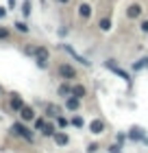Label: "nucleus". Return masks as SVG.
Wrapping results in <instances>:
<instances>
[{"label":"nucleus","mask_w":148,"mask_h":153,"mask_svg":"<svg viewBox=\"0 0 148 153\" xmlns=\"http://www.w3.org/2000/svg\"><path fill=\"white\" fill-rule=\"evenodd\" d=\"M54 142L59 144V147H66V144L70 142V138H68V134H63V131H54Z\"/></svg>","instance_id":"nucleus-5"},{"label":"nucleus","mask_w":148,"mask_h":153,"mask_svg":"<svg viewBox=\"0 0 148 153\" xmlns=\"http://www.w3.org/2000/svg\"><path fill=\"white\" fill-rule=\"evenodd\" d=\"M98 26H100L102 31H109V29H111V20H109V18H102L100 22H98Z\"/></svg>","instance_id":"nucleus-16"},{"label":"nucleus","mask_w":148,"mask_h":153,"mask_svg":"<svg viewBox=\"0 0 148 153\" xmlns=\"http://www.w3.org/2000/svg\"><path fill=\"white\" fill-rule=\"evenodd\" d=\"M13 26H15V29H18L20 33H29V26H26L24 22H15V24H13Z\"/></svg>","instance_id":"nucleus-19"},{"label":"nucleus","mask_w":148,"mask_h":153,"mask_svg":"<svg viewBox=\"0 0 148 153\" xmlns=\"http://www.w3.org/2000/svg\"><path fill=\"white\" fill-rule=\"evenodd\" d=\"M126 16H129V18H139V16H142V7H139V4H131L129 11H126Z\"/></svg>","instance_id":"nucleus-9"},{"label":"nucleus","mask_w":148,"mask_h":153,"mask_svg":"<svg viewBox=\"0 0 148 153\" xmlns=\"http://www.w3.org/2000/svg\"><path fill=\"white\" fill-rule=\"evenodd\" d=\"M4 13H7V11H4V7H0V18H4Z\"/></svg>","instance_id":"nucleus-28"},{"label":"nucleus","mask_w":148,"mask_h":153,"mask_svg":"<svg viewBox=\"0 0 148 153\" xmlns=\"http://www.w3.org/2000/svg\"><path fill=\"white\" fill-rule=\"evenodd\" d=\"M89 129H91V134L100 136L102 131H105V123H102V120H98V118H96V120H91V123H89Z\"/></svg>","instance_id":"nucleus-4"},{"label":"nucleus","mask_w":148,"mask_h":153,"mask_svg":"<svg viewBox=\"0 0 148 153\" xmlns=\"http://www.w3.org/2000/svg\"><path fill=\"white\" fill-rule=\"evenodd\" d=\"M133 140H142L144 138V134H142V129H131V134H129Z\"/></svg>","instance_id":"nucleus-18"},{"label":"nucleus","mask_w":148,"mask_h":153,"mask_svg":"<svg viewBox=\"0 0 148 153\" xmlns=\"http://www.w3.org/2000/svg\"><path fill=\"white\" fill-rule=\"evenodd\" d=\"M54 131H57V129H54V125H50V123H44V127H41V134H44V136H54Z\"/></svg>","instance_id":"nucleus-15"},{"label":"nucleus","mask_w":148,"mask_h":153,"mask_svg":"<svg viewBox=\"0 0 148 153\" xmlns=\"http://www.w3.org/2000/svg\"><path fill=\"white\" fill-rule=\"evenodd\" d=\"M7 4H9V9H15V0H7Z\"/></svg>","instance_id":"nucleus-26"},{"label":"nucleus","mask_w":148,"mask_h":153,"mask_svg":"<svg viewBox=\"0 0 148 153\" xmlns=\"http://www.w3.org/2000/svg\"><path fill=\"white\" fill-rule=\"evenodd\" d=\"M63 48H66V51H68L70 55H72V57H74L76 61H81V64H85V66H89V61H87L85 57H79V55H76V51H74V48H70L68 44H63Z\"/></svg>","instance_id":"nucleus-10"},{"label":"nucleus","mask_w":148,"mask_h":153,"mask_svg":"<svg viewBox=\"0 0 148 153\" xmlns=\"http://www.w3.org/2000/svg\"><path fill=\"white\" fill-rule=\"evenodd\" d=\"M66 107L72 109V112H76V109L81 107V99H76V96H72V94L66 96Z\"/></svg>","instance_id":"nucleus-3"},{"label":"nucleus","mask_w":148,"mask_h":153,"mask_svg":"<svg viewBox=\"0 0 148 153\" xmlns=\"http://www.w3.org/2000/svg\"><path fill=\"white\" fill-rule=\"evenodd\" d=\"M144 66H148V59H142L139 64H135V70H139V68H144Z\"/></svg>","instance_id":"nucleus-23"},{"label":"nucleus","mask_w":148,"mask_h":153,"mask_svg":"<svg viewBox=\"0 0 148 153\" xmlns=\"http://www.w3.org/2000/svg\"><path fill=\"white\" fill-rule=\"evenodd\" d=\"M79 16L81 18H89L91 16V7L89 4H79Z\"/></svg>","instance_id":"nucleus-13"},{"label":"nucleus","mask_w":148,"mask_h":153,"mask_svg":"<svg viewBox=\"0 0 148 153\" xmlns=\"http://www.w3.org/2000/svg\"><path fill=\"white\" fill-rule=\"evenodd\" d=\"M22 13H24V16H29V13H31V2H29V0L24 2V7H22Z\"/></svg>","instance_id":"nucleus-22"},{"label":"nucleus","mask_w":148,"mask_h":153,"mask_svg":"<svg viewBox=\"0 0 148 153\" xmlns=\"http://www.w3.org/2000/svg\"><path fill=\"white\" fill-rule=\"evenodd\" d=\"M59 2H70V0H59Z\"/></svg>","instance_id":"nucleus-29"},{"label":"nucleus","mask_w":148,"mask_h":153,"mask_svg":"<svg viewBox=\"0 0 148 153\" xmlns=\"http://www.w3.org/2000/svg\"><path fill=\"white\" fill-rule=\"evenodd\" d=\"M9 29H4V26H0V39H9Z\"/></svg>","instance_id":"nucleus-21"},{"label":"nucleus","mask_w":148,"mask_h":153,"mask_svg":"<svg viewBox=\"0 0 148 153\" xmlns=\"http://www.w3.org/2000/svg\"><path fill=\"white\" fill-rule=\"evenodd\" d=\"M22 105H24V101L20 99L18 94H11V109H15V112H20V109H22Z\"/></svg>","instance_id":"nucleus-8"},{"label":"nucleus","mask_w":148,"mask_h":153,"mask_svg":"<svg viewBox=\"0 0 148 153\" xmlns=\"http://www.w3.org/2000/svg\"><path fill=\"white\" fill-rule=\"evenodd\" d=\"M20 116H22V120H33V118H35V112H33V107L22 105V109H20Z\"/></svg>","instance_id":"nucleus-7"},{"label":"nucleus","mask_w":148,"mask_h":153,"mask_svg":"<svg viewBox=\"0 0 148 153\" xmlns=\"http://www.w3.org/2000/svg\"><path fill=\"white\" fill-rule=\"evenodd\" d=\"M85 94H87V90L83 88V85H74V88H72V96H76V99L83 101V96H85Z\"/></svg>","instance_id":"nucleus-11"},{"label":"nucleus","mask_w":148,"mask_h":153,"mask_svg":"<svg viewBox=\"0 0 148 153\" xmlns=\"http://www.w3.org/2000/svg\"><path fill=\"white\" fill-rule=\"evenodd\" d=\"M70 94H72V88H70L68 83H61V85H59V96L66 99V96H70Z\"/></svg>","instance_id":"nucleus-14"},{"label":"nucleus","mask_w":148,"mask_h":153,"mask_svg":"<svg viewBox=\"0 0 148 153\" xmlns=\"http://www.w3.org/2000/svg\"><path fill=\"white\" fill-rule=\"evenodd\" d=\"M11 131L15 136H20V138H24V140H31L33 142V131L29 129V127H24L22 123H13V127H11Z\"/></svg>","instance_id":"nucleus-1"},{"label":"nucleus","mask_w":148,"mask_h":153,"mask_svg":"<svg viewBox=\"0 0 148 153\" xmlns=\"http://www.w3.org/2000/svg\"><path fill=\"white\" fill-rule=\"evenodd\" d=\"M44 127V118H37V120H35V129H41Z\"/></svg>","instance_id":"nucleus-24"},{"label":"nucleus","mask_w":148,"mask_h":153,"mask_svg":"<svg viewBox=\"0 0 148 153\" xmlns=\"http://www.w3.org/2000/svg\"><path fill=\"white\" fill-rule=\"evenodd\" d=\"M68 125H70V123H68L66 116H57V127H59V129H66Z\"/></svg>","instance_id":"nucleus-17"},{"label":"nucleus","mask_w":148,"mask_h":153,"mask_svg":"<svg viewBox=\"0 0 148 153\" xmlns=\"http://www.w3.org/2000/svg\"><path fill=\"white\" fill-rule=\"evenodd\" d=\"M72 125H74V127H83V125H85V120H83L81 116H74V118H72Z\"/></svg>","instance_id":"nucleus-20"},{"label":"nucleus","mask_w":148,"mask_h":153,"mask_svg":"<svg viewBox=\"0 0 148 153\" xmlns=\"http://www.w3.org/2000/svg\"><path fill=\"white\" fill-rule=\"evenodd\" d=\"M111 153H122V151H120L118 144H113V147H111Z\"/></svg>","instance_id":"nucleus-27"},{"label":"nucleus","mask_w":148,"mask_h":153,"mask_svg":"<svg viewBox=\"0 0 148 153\" xmlns=\"http://www.w3.org/2000/svg\"><path fill=\"white\" fill-rule=\"evenodd\" d=\"M139 29H142V33H148V20H144V22L139 24Z\"/></svg>","instance_id":"nucleus-25"},{"label":"nucleus","mask_w":148,"mask_h":153,"mask_svg":"<svg viewBox=\"0 0 148 153\" xmlns=\"http://www.w3.org/2000/svg\"><path fill=\"white\" fill-rule=\"evenodd\" d=\"M107 68H109V70H111V72H116V74H120V76H122V79H126V81H129V79H131V76H129V74H126L124 70H120V68H118V66L113 64V59H109V61H107Z\"/></svg>","instance_id":"nucleus-6"},{"label":"nucleus","mask_w":148,"mask_h":153,"mask_svg":"<svg viewBox=\"0 0 148 153\" xmlns=\"http://www.w3.org/2000/svg\"><path fill=\"white\" fill-rule=\"evenodd\" d=\"M46 114H48V116H52V118H57V116L61 114V109H59L57 105H52V103H50V105H46Z\"/></svg>","instance_id":"nucleus-12"},{"label":"nucleus","mask_w":148,"mask_h":153,"mask_svg":"<svg viewBox=\"0 0 148 153\" xmlns=\"http://www.w3.org/2000/svg\"><path fill=\"white\" fill-rule=\"evenodd\" d=\"M59 74L63 76V79H74V76H76V70H74L70 64H63V66L59 68Z\"/></svg>","instance_id":"nucleus-2"}]
</instances>
